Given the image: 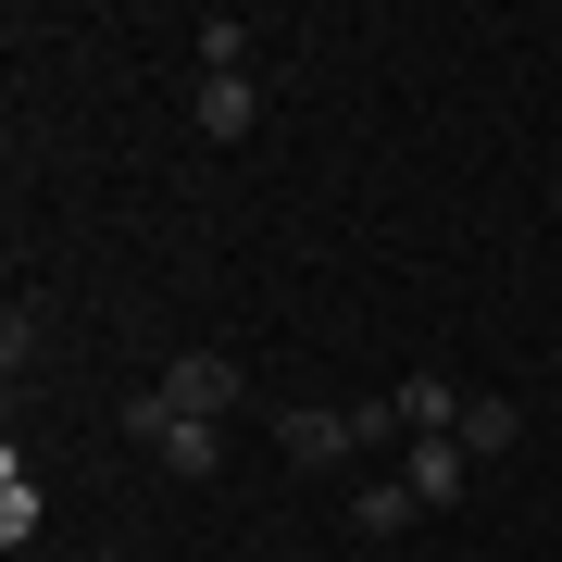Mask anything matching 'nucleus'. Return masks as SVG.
Segmentation results:
<instances>
[{
  "instance_id": "f257e3e1",
  "label": "nucleus",
  "mask_w": 562,
  "mask_h": 562,
  "mask_svg": "<svg viewBox=\"0 0 562 562\" xmlns=\"http://www.w3.org/2000/svg\"><path fill=\"white\" fill-rule=\"evenodd\" d=\"M150 387H162V401H176V413H213V425L238 413V362H225V350H176V362H162Z\"/></svg>"
},
{
  "instance_id": "f03ea898",
  "label": "nucleus",
  "mask_w": 562,
  "mask_h": 562,
  "mask_svg": "<svg viewBox=\"0 0 562 562\" xmlns=\"http://www.w3.org/2000/svg\"><path fill=\"white\" fill-rule=\"evenodd\" d=\"M276 450L301 462V475H325V462L362 450V413H276Z\"/></svg>"
},
{
  "instance_id": "7ed1b4c3",
  "label": "nucleus",
  "mask_w": 562,
  "mask_h": 562,
  "mask_svg": "<svg viewBox=\"0 0 562 562\" xmlns=\"http://www.w3.org/2000/svg\"><path fill=\"white\" fill-rule=\"evenodd\" d=\"M387 401H401V438H462V413H475V387H450V375H401Z\"/></svg>"
},
{
  "instance_id": "20e7f679",
  "label": "nucleus",
  "mask_w": 562,
  "mask_h": 562,
  "mask_svg": "<svg viewBox=\"0 0 562 562\" xmlns=\"http://www.w3.org/2000/svg\"><path fill=\"white\" fill-rule=\"evenodd\" d=\"M401 487H413L425 513H450L462 487H475V450H462V438H413V462H401Z\"/></svg>"
},
{
  "instance_id": "39448f33",
  "label": "nucleus",
  "mask_w": 562,
  "mask_h": 562,
  "mask_svg": "<svg viewBox=\"0 0 562 562\" xmlns=\"http://www.w3.org/2000/svg\"><path fill=\"white\" fill-rule=\"evenodd\" d=\"M262 125V88L250 76H201V138H250Z\"/></svg>"
},
{
  "instance_id": "423d86ee",
  "label": "nucleus",
  "mask_w": 562,
  "mask_h": 562,
  "mask_svg": "<svg viewBox=\"0 0 562 562\" xmlns=\"http://www.w3.org/2000/svg\"><path fill=\"white\" fill-rule=\"evenodd\" d=\"M413 513H425L413 487H401V475H375V487H362V501H350V538H375V550H387V538H401Z\"/></svg>"
},
{
  "instance_id": "0eeeda50",
  "label": "nucleus",
  "mask_w": 562,
  "mask_h": 562,
  "mask_svg": "<svg viewBox=\"0 0 562 562\" xmlns=\"http://www.w3.org/2000/svg\"><path fill=\"white\" fill-rule=\"evenodd\" d=\"M201 76H250V13H201Z\"/></svg>"
},
{
  "instance_id": "6e6552de",
  "label": "nucleus",
  "mask_w": 562,
  "mask_h": 562,
  "mask_svg": "<svg viewBox=\"0 0 562 562\" xmlns=\"http://www.w3.org/2000/svg\"><path fill=\"white\" fill-rule=\"evenodd\" d=\"M25 538H38V475L0 462V550H25Z\"/></svg>"
},
{
  "instance_id": "1a4fd4ad",
  "label": "nucleus",
  "mask_w": 562,
  "mask_h": 562,
  "mask_svg": "<svg viewBox=\"0 0 562 562\" xmlns=\"http://www.w3.org/2000/svg\"><path fill=\"white\" fill-rule=\"evenodd\" d=\"M462 450H475V462L487 450H525V413L513 401H475V413H462Z\"/></svg>"
},
{
  "instance_id": "9d476101",
  "label": "nucleus",
  "mask_w": 562,
  "mask_h": 562,
  "mask_svg": "<svg viewBox=\"0 0 562 562\" xmlns=\"http://www.w3.org/2000/svg\"><path fill=\"white\" fill-rule=\"evenodd\" d=\"M550 225H562V176H550Z\"/></svg>"
},
{
  "instance_id": "9b49d317",
  "label": "nucleus",
  "mask_w": 562,
  "mask_h": 562,
  "mask_svg": "<svg viewBox=\"0 0 562 562\" xmlns=\"http://www.w3.org/2000/svg\"><path fill=\"white\" fill-rule=\"evenodd\" d=\"M375 562H413V550H375Z\"/></svg>"
}]
</instances>
